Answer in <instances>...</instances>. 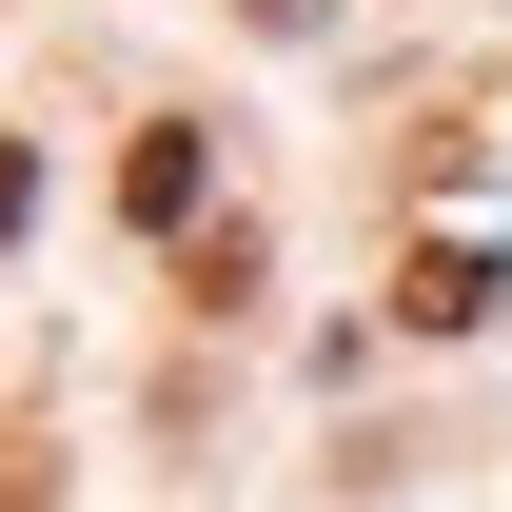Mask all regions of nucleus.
Returning <instances> with one entry per match:
<instances>
[{
	"mask_svg": "<svg viewBox=\"0 0 512 512\" xmlns=\"http://www.w3.org/2000/svg\"><path fill=\"white\" fill-rule=\"evenodd\" d=\"M394 316H414V335H473V316H493V256H473V237H414V256H394Z\"/></svg>",
	"mask_w": 512,
	"mask_h": 512,
	"instance_id": "obj_1",
	"label": "nucleus"
},
{
	"mask_svg": "<svg viewBox=\"0 0 512 512\" xmlns=\"http://www.w3.org/2000/svg\"><path fill=\"white\" fill-rule=\"evenodd\" d=\"M119 217H158V237H197V138H178V119H158V138L119 158Z\"/></svg>",
	"mask_w": 512,
	"mask_h": 512,
	"instance_id": "obj_2",
	"label": "nucleus"
},
{
	"mask_svg": "<svg viewBox=\"0 0 512 512\" xmlns=\"http://www.w3.org/2000/svg\"><path fill=\"white\" fill-rule=\"evenodd\" d=\"M178 296H197V316H237V296H256V237H237V217H197V237H178Z\"/></svg>",
	"mask_w": 512,
	"mask_h": 512,
	"instance_id": "obj_3",
	"label": "nucleus"
},
{
	"mask_svg": "<svg viewBox=\"0 0 512 512\" xmlns=\"http://www.w3.org/2000/svg\"><path fill=\"white\" fill-rule=\"evenodd\" d=\"M20 217H40V158H20V138H0V237H20Z\"/></svg>",
	"mask_w": 512,
	"mask_h": 512,
	"instance_id": "obj_4",
	"label": "nucleus"
},
{
	"mask_svg": "<svg viewBox=\"0 0 512 512\" xmlns=\"http://www.w3.org/2000/svg\"><path fill=\"white\" fill-rule=\"evenodd\" d=\"M237 20H276V40H296V20H316V0H237Z\"/></svg>",
	"mask_w": 512,
	"mask_h": 512,
	"instance_id": "obj_5",
	"label": "nucleus"
}]
</instances>
